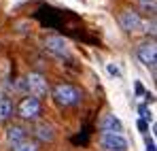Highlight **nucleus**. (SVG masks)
<instances>
[{"label":"nucleus","mask_w":157,"mask_h":151,"mask_svg":"<svg viewBox=\"0 0 157 151\" xmlns=\"http://www.w3.org/2000/svg\"><path fill=\"white\" fill-rule=\"evenodd\" d=\"M53 98L57 104L62 106H72L81 100V92H78L75 85H68V83H59L53 87Z\"/></svg>","instance_id":"nucleus-1"},{"label":"nucleus","mask_w":157,"mask_h":151,"mask_svg":"<svg viewBox=\"0 0 157 151\" xmlns=\"http://www.w3.org/2000/svg\"><path fill=\"white\" fill-rule=\"evenodd\" d=\"M17 113H19L21 119H26V121H34V119L40 115V100L34 98V96H26L24 100L19 102Z\"/></svg>","instance_id":"nucleus-2"},{"label":"nucleus","mask_w":157,"mask_h":151,"mask_svg":"<svg viewBox=\"0 0 157 151\" xmlns=\"http://www.w3.org/2000/svg\"><path fill=\"white\" fill-rule=\"evenodd\" d=\"M26 85H28V89H30V94H32L34 98H43V96H47V92H49L45 77L38 75V73H30L28 79H26Z\"/></svg>","instance_id":"nucleus-3"},{"label":"nucleus","mask_w":157,"mask_h":151,"mask_svg":"<svg viewBox=\"0 0 157 151\" xmlns=\"http://www.w3.org/2000/svg\"><path fill=\"white\" fill-rule=\"evenodd\" d=\"M119 24H121V28H123L125 32H138V30L144 26V22L140 19L138 13H134V11H123L121 17H119Z\"/></svg>","instance_id":"nucleus-4"},{"label":"nucleus","mask_w":157,"mask_h":151,"mask_svg":"<svg viewBox=\"0 0 157 151\" xmlns=\"http://www.w3.org/2000/svg\"><path fill=\"white\" fill-rule=\"evenodd\" d=\"M100 143H102V147L106 151H125L128 149V141L123 138V134H102Z\"/></svg>","instance_id":"nucleus-5"},{"label":"nucleus","mask_w":157,"mask_h":151,"mask_svg":"<svg viewBox=\"0 0 157 151\" xmlns=\"http://www.w3.org/2000/svg\"><path fill=\"white\" fill-rule=\"evenodd\" d=\"M138 60L144 64V66H155V62H157V49H155V45L153 43H142L140 47H138Z\"/></svg>","instance_id":"nucleus-6"},{"label":"nucleus","mask_w":157,"mask_h":151,"mask_svg":"<svg viewBox=\"0 0 157 151\" xmlns=\"http://www.w3.org/2000/svg\"><path fill=\"white\" fill-rule=\"evenodd\" d=\"M100 130H102V134H121L123 124L117 115H104L100 121Z\"/></svg>","instance_id":"nucleus-7"},{"label":"nucleus","mask_w":157,"mask_h":151,"mask_svg":"<svg viewBox=\"0 0 157 151\" xmlns=\"http://www.w3.org/2000/svg\"><path fill=\"white\" fill-rule=\"evenodd\" d=\"M4 134H6V143H9L11 147H15V145H19V143L28 141L26 128H21V126H9Z\"/></svg>","instance_id":"nucleus-8"},{"label":"nucleus","mask_w":157,"mask_h":151,"mask_svg":"<svg viewBox=\"0 0 157 151\" xmlns=\"http://www.w3.org/2000/svg\"><path fill=\"white\" fill-rule=\"evenodd\" d=\"M45 47H47V51H51L55 55H66L68 53V43L62 36H49L45 41Z\"/></svg>","instance_id":"nucleus-9"},{"label":"nucleus","mask_w":157,"mask_h":151,"mask_svg":"<svg viewBox=\"0 0 157 151\" xmlns=\"http://www.w3.org/2000/svg\"><path fill=\"white\" fill-rule=\"evenodd\" d=\"M34 132H36V136H38L40 141H45V143H51L53 138H55V130H53V126L51 124H45V121L38 124Z\"/></svg>","instance_id":"nucleus-10"},{"label":"nucleus","mask_w":157,"mask_h":151,"mask_svg":"<svg viewBox=\"0 0 157 151\" xmlns=\"http://www.w3.org/2000/svg\"><path fill=\"white\" fill-rule=\"evenodd\" d=\"M13 117V102L9 98H0V121H6Z\"/></svg>","instance_id":"nucleus-11"},{"label":"nucleus","mask_w":157,"mask_h":151,"mask_svg":"<svg viewBox=\"0 0 157 151\" xmlns=\"http://www.w3.org/2000/svg\"><path fill=\"white\" fill-rule=\"evenodd\" d=\"M13 151H38L36 147V143H30V141H24V143H19V145H15Z\"/></svg>","instance_id":"nucleus-12"},{"label":"nucleus","mask_w":157,"mask_h":151,"mask_svg":"<svg viewBox=\"0 0 157 151\" xmlns=\"http://www.w3.org/2000/svg\"><path fill=\"white\" fill-rule=\"evenodd\" d=\"M138 113H140V119H144L147 124H149V121H153V115H151V111H149V106H147V104H140V106H138Z\"/></svg>","instance_id":"nucleus-13"},{"label":"nucleus","mask_w":157,"mask_h":151,"mask_svg":"<svg viewBox=\"0 0 157 151\" xmlns=\"http://www.w3.org/2000/svg\"><path fill=\"white\" fill-rule=\"evenodd\" d=\"M106 70H108V75L121 79V70H119V66H117V64H106Z\"/></svg>","instance_id":"nucleus-14"},{"label":"nucleus","mask_w":157,"mask_h":151,"mask_svg":"<svg viewBox=\"0 0 157 151\" xmlns=\"http://www.w3.org/2000/svg\"><path fill=\"white\" fill-rule=\"evenodd\" d=\"M144 147H147V151H155V141L147 136V138H144Z\"/></svg>","instance_id":"nucleus-15"},{"label":"nucleus","mask_w":157,"mask_h":151,"mask_svg":"<svg viewBox=\"0 0 157 151\" xmlns=\"http://www.w3.org/2000/svg\"><path fill=\"white\" fill-rule=\"evenodd\" d=\"M138 130H140V132H147V130H149V124H147L144 119H138Z\"/></svg>","instance_id":"nucleus-16"},{"label":"nucleus","mask_w":157,"mask_h":151,"mask_svg":"<svg viewBox=\"0 0 157 151\" xmlns=\"http://www.w3.org/2000/svg\"><path fill=\"white\" fill-rule=\"evenodd\" d=\"M138 2H140L144 9H149V6H153V4H155V0H138Z\"/></svg>","instance_id":"nucleus-17"}]
</instances>
